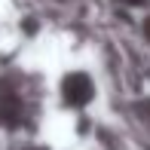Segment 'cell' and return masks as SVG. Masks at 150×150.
Returning a JSON list of instances; mask_svg holds the SVG:
<instances>
[{"mask_svg":"<svg viewBox=\"0 0 150 150\" xmlns=\"http://www.w3.org/2000/svg\"><path fill=\"white\" fill-rule=\"evenodd\" d=\"M64 95H67V101H71V104H86V101H89V95H92V86L86 83L83 77H74V80H67Z\"/></svg>","mask_w":150,"mask_h":150,"instance_id":"1","label":"cell"},{"mask_svg":"<svg viewBox=\"0 0 150 150\" xmlns=\"http://www.w3.org/2000/svg\"><path fill=\"white\" fill-rule=\"evenodd\" d=\"M22 113V104H18V98L12 92H3L0 89V122H12Z\"/></svg>","mask_w":150,"mask_h":150,"instance_id":"2","label":"cell"},{"mask_svg":"<svg viewBox=\"0 0 150 150\" xmlns=\"http://www.w3.org/2000/svg\"><path fill=\"white\" fill-rule=\"evenodd\" d=\"M25 150H43V147H25Z\"/></svg>","mask_w":150,"mask_h":150,"instance_id":"3","label":"cell"}]
</instances>
